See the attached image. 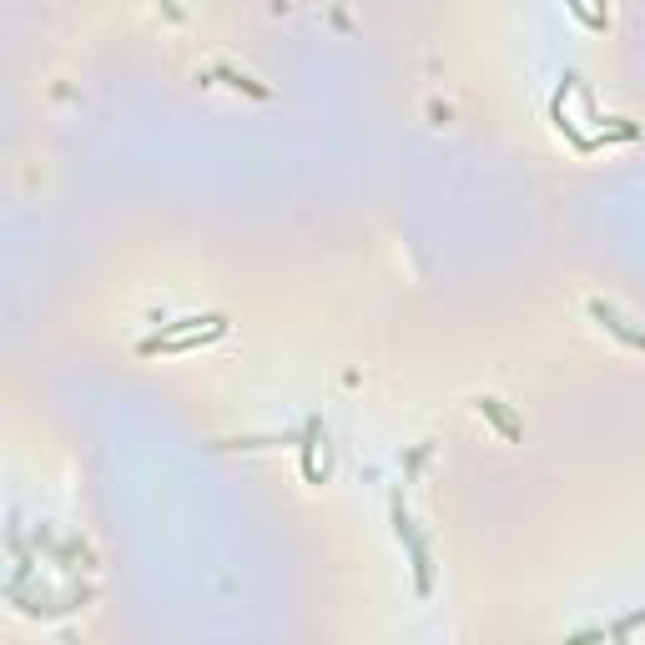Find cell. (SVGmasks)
<instances>
[{
	"instance_id": "6da1fadb",
	"label": "cell",
	"mask_w": 645,
	"mask_h": 645,
	"mask_svg": "<svg viewBox=\"0 0 645 645\" xmlns=\"http://www.w3.org/2000/svg\"><path fill=\"white\" fill-rule=\"evenodd\" d=\"M394 535L404 540V550H409V560H414V585H419V595H429V590H434V560H429V540L419 535V525H414V514L404 509V499H394Z\"/></svg>"
},
{
	"instance_id": "7a4b0ae2",
	"label": "cell",
	"mask_w": 645,
	"mask_h": 645,
	"mask_svg": "<svg viewBox=\"0 0 645 645\" xmlns=\"http://www.w3.org/2000/svg\"><path fill=\"white\" fill-rule=\"evenodd\" d=\"M590 318L610 333V338H620L625 348H635V353H645V328H635L620 308H610V303H600V298H590Z\"/></svg>"
},
{
	"instance_id": "3957f363",
	"label": "cell",
	"mask_w": 645,
	"mask_h": 645,
	"mask_svg": "<svg viewBox=\"0 0 645 645\" xmlns=\"http://www.w3.org/2000/svg\"><path fill=\"white\" fill-rule=\"evenodd\" d=\"M227 328H202V333H182V338H147L142 343V358H157V353H192V348H202V343H212V338H222Z\"/></svg>"
},
{
	"instance_id": "277c9868",
	"label": "cell",
	"mask_w": 645,
	"mask_h": 645,
	"mask_svg": "<svg viewBox=\"0 0 645 645\" xmlns=\"http://www.w3.org/2000/svg\"><path fill=\"white\" fill-rule=\"evenodd\" d=\"M474 409H479V414H484V419H489V424L504 434V439H520V434H525V429H520V419H514V414H509L499 399H474Z\"/></svg>"
},
{
	"instance_id": "5b68a950",
	"label": "cell",
	"mask_w": 645,
	"mask_h": 645,
	"mask_svg": "<svg viewBox=\"0 0 645 645\" xmlns=\"http://www.w3.org/2000/svg\"><path fill=\"white\" fill-rule=\"evenodd\" d=\"M318 434H323V424L313 419V424L303 429V444H298V454H303V479H308V484H323V469H318Z\"/></svg>"
},
{
	"instance_id": "8992f818",
	"label": "cell",
	"mask_w": 645,
	"mask_h": 645,
	"mask_svg": "<svg viewBox=\"0 0 645 645\" xmlns=\"http://www.w3.org/2000/svg\"><path fill=\"white\" fill-rule=\"evenodd\" d=\"M217 76H222L227 86H237V91H252V96H268V86H257V81H247V76H237L232 66H217Z\"/></svg>"
},
{
	"instance_id": "52a82bcc",
	"label": "cell",
	"mask_w": 645,
	"mask_h": 645,
	"mask_svg": "<svg viewBox=\"0 0 645 645\" xmlns=\"http://www.w3.org/2000/svg\"><path fill=\"white\" fill-rule=\"evenodd\" d=\"M635 625H645V610H635L630 620H615V625H605V635H630Z\"/></svg>"
}]
</instances>
